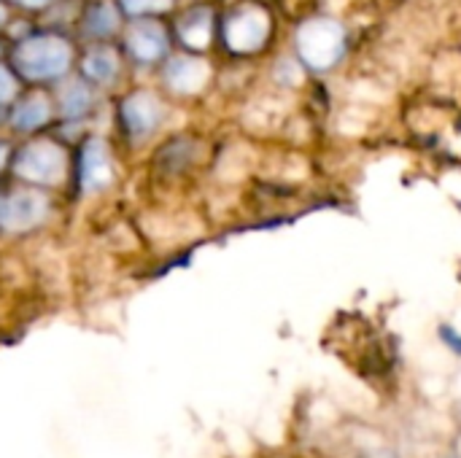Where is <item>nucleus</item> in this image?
<instances>
[{
	"instance_id": "obj_1",
	"label": "nucleus",
	"mask_w": 461,
	"mask_h": 458,
	"mask_svg": "<svg viewBox=\"0 0 461 458\" xmlns=\"http://www.w3.org/2000/svg\"><path fill=\"white\" fill-rule=\"evenodd\" d=\"M297 51L313 70H330L346 51V30L335 19H311L297 32Z\"/></svg>"
},
{
	"instance_id": "obj_2",
	"label": "nucleus",
	"mask_w": 461,
	"mask_h": 458,
	"mask_svg": "<svg viewBox=\"0 0 461 458\" xmlns=\"http://www.w3.org/2000/svg\"><path fill=\"white\" fill-rule=\"evenodd\" d=\"M16 65L30 78H51L70 65V46L59 38H30L16 49Z\"/></svg>"
},
{
	"instance_id": "obj_3",
	"label": "nucleus",
	"mask_w": 461,
	"mask_h": 458,
	"mask_svg": "<svg viewBox=\"0 0 461 458\" xmlns=\"http://www.w3.org/2000/svg\"><path fill=\"white\" fill-rule=\"evenodd\" d=\"M16 175L38 184H59L65 178V154L51 140H35L22 148L16 159Z\"/></svg>"
},
{
	"instance_id": "obj_4",
	"label": "nucleus",
	"mask_w": 461,
	"mask_h": 458,
	"mask_svg": "<svg viewBox=\"0 0 461 458\" xmlns=\"http://www.w3.org/2000/svg\"><path fill=\"white\" fill-rule=\"evenodd\" d=\"M270 32V16L262 8H240L224 24V40L232 51H257Z\"/></svg>"
},
{
	"instance_id": "obj_5",
	"label": "nucleus",
	"mask_w": 461,
	"mask_h": 458,
	"mask_svg": "<svg viewBox=\"0 0 461 458\" xmlns=\"http://www.w3.org/2000/svg\"><path fill=\"white\" fill-rule=\"evenodd\" d=\"M46 197L38 192H16L0 205V227L11 232H22L43 221L46 216Z\"/></svg>"
},
{
	"instance_id": "obj_6",
	"label": "nucleus",
	"mask_w": 461,
	"mask_h": 458,
	"mask_svg": "<svg viewBox=\"0 0 461 458\" xmlns=\"http://www.w3.org/2000/svg\"><path fill=\"white\" fill-rule=\"evenodd\" d=\"M124 121L132 135H149L162 121V103L149 92H135L124 100Z\"/></svg>"
},
{
	"instance_id": "obj_7",
	"label": "nucleus",
	"mask_w": 461,
	"mask_h": 458,
	"mask_svg": "<svg viewBox=\"0 0 461 458\" xmlns=\"http://www.w3.org/2000/svg\"><path fill=\"white\" fill-rule=\"evenodd\" d=\"M208 62L194 59V57H176L170 59L167 70H165V81L170 84V89L181 92V94H194L208 84Z\"/></svg>"
},
{
	"instance_id": "obj_8",
	"label": "nucleus",
	"mask_w": 461,
	"mask_h": 458,
	"mask_svg": "<svg viewBox=\"0 0 461 458\" xmlns=\"http://www.w3.org/2000/svg\"><path fill=\"white\" fill-rule=\"evenodd\" d=\"M108 184H111L108 148L100 138H92L84 146V157H81V186L86 192H97V189H105Z\"/></svg>"
},
{
	"instance_id": "obj_9",
	"label": "nucleus",
	"mask_w": 461,
	"mask_h": 458,
	"mask_svg": "<svg viewBox=\"0 0 461 458\" xmlns=\"http://www.w3.org/2000/svg\"><path fill=\"white\" fill-rule=\"evenodd\" d=\"M127 46L138 59L151 62V59L162 57V51L167 46V38H165V30L157 22H138L127 32Z\"/></svg>"
},
{
	"instance_id": "obj_10",
	"label": "nucleus",
	"mask_w": 461,
	"mask_h": 458,
	"mask_svg": "<svg viewBox=\"0 0 461 458\" xmlns=\"http://www.w3.org/2000/svg\"><path fill=\"white\" fill-rule=\"evenodd\" d=\"M211 24H213L211 11H208V8H194V11H189V13L181 19L178 32H181V38H184L186 46H192V49H205L208 40H211Z\"/></svg>"
},
{
	"instance_id": "obj_11",
	"label": "nucleus",
	"mask_w": 461,
	"mask_h": 458,
	"mask_svg": "<svg viewBox=\"0 0 461 458\" xmlns=\"http://www.w3.org/2000/svg\"><path fill=\"white\" fill-rule=\"evenodd\" d=\"M46 119H49V103H46L43 94L27 97V100L16 108V113H14V124L22 127V130H35V127H41Z\"/></svg>"
},
{
	"instance_id": "obj_12",
	"label": "nucleus",
	"mask_w": 461,
	"mask_h": 458,
	"mask_svg": "<svg viewBox=\"0 0 461 458\" xmlns=\"http://www.w3.org/2000/svg\"><path fill=\"white\" fill-rule=\"evenodd\" d=\"M84 70L97 81H113V76L119 73V59L111 49H97L86 57Z\"/></svg>"
},
{
	"instance_id": "obj_13",
	"label": "nucleus",
	"mask_w": 461,
	"mask_h": 458,
	"mask_svg": "<svg viewBox=\"0 0 461 458\" xmlns=\"http://www.w3.org/2000/svg\"><path fill=\"white\" fill-rule=\"evenodd\" d=\"M89 103H92V97H89L86 86L78 84V81H70V84L59 92V105H62V113H65V116H78V113H84V111L89 108Z\"/></svg>"
},
{
	"instance_id": "obj_14",
	"label": "nucleus",
	"mask_w": 461,
	"mask_h": 458,
	"mask_svg": "<svg viewBox=\"0 0 461 458\" xmlns=\"http://www.w3.org/2000/svg\"><path fill=\"white\" fill-rule=\"evenodd\" d=\"M116 30V11L108 3H100L92 13H89V32L95 35H105Z\"/></svg>"
},
{
	"instance_id": "obj_15",
	"label": "nucleus",
	"mask_w": 461,
	"mask_h": 458,
	"mask_svg": "<svg viewBox=\"0 0 461 458\" xmlns=\"http://www.w3.org/2000/svg\"><path fill=\"white\" fill-rule=\"evenodd\" d=\"M173 0H124L127 11L132 13H146V11H165Z\"/></svg>"
},
{
	"instance_id": "obj_16",
	"label": "nucleus",
	"mask_w": 461,
	"mask_h": 458,
	"mask_svg": "<svg viewBox=\"0 0 461 458\" xmlns=\"http://www.w3.org/2000/svg\"><path fill=\"white\" fill-rule=\"evenodd\" d=\"M14 92H16V84H14V78H11V73H8L5 67H0V103L11 100Z\"/></svg>"
},
{
	"instance_id": "obj_17",
	"label": "nucleus",
	"mask_w": 461,
	"mask_h": 458,
	"mask_svg": "<svg viewBox=\"0 0 461 458\" xmlns=\"http://www.w3.org/2000/svg\"><path fill=\"white\" fill-rule=\"evenodd\" d=\"M22 3H24V5H43L46 0H22Z\"/></svg>"
},
{
	"instance_id": "obj_18",
	"label": "nucleus",
	"mask_w": 461,
	"mask_h": 458,
	"mask_svg": "<svg viewBox=\"0 0 461 458\" xmlns=\"http://www.w3.org/2000/svg\"><path fill=\"white\" fill-rule=\"evenodd\" d=\"M3 162H5V146L0 143V165H3Z\"/></svg>"
},
{
	"instance_id": "obj_19",
	"label": "nucleus",
	"mask_w": 461,
	"mask_h": 458,
	"mask_svg": "<svg viewBox=\"0 0 461 458\" xmlns=\"http://www.w3.org/2000/svg\"><path fill=\"white\" fill-rule=\"evenodd\" d=\"M3 22H5V8L0 5V24H3Z\"/></svg>"
}]
</instances>
